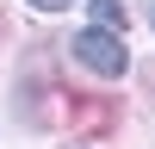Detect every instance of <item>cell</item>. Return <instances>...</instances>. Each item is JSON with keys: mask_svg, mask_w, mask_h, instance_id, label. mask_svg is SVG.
<instances>
[{"mask_svg": "<svg viewBox=\"0 0 155 149\" xmlns=\"http://www.w3.org/2000/svg\"><path fill=\"white\" fill-rule=\"evenodd\" d=\"M74 62L81 68H93V74H106V81H118L124 68H130V50H124V37L118 31H106V25H87V31H74Z\"/></svg>", "mask_w": 155, "mask_h": 149, "instance_id": "obj_1", "label": "cell"}, {"mask_svg": "<svg viewBox=\"0 0 155 149\" xmlns=\"http://www.w3.org/2000/svg\"><path fill=\"white\" fill-rule=\"evenodd\" d=\"M93 19L106 25V31H118L124 25V0H93Z\"/></svg>", "mask_w": 155, "mask_h": 149, "instance_id": "obj_2", "label": "cell"}, {"mask_svg": "<svg viewBox=\"0 0 155 149\" xmlns=\"http://www.w3.org/2000/svg\"><path fill=\"white\" fill-rule=\"evenodd\" d=\"M31 6H37V12H62L68 0H31Z\"/></svg>", "mask_w": 155, "mask_h": 149, "instance_id": "obj_3", "label": "cell"}]
</instances>
